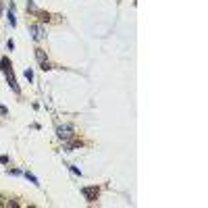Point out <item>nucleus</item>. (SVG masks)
I'll return each mask as SVG.
<instances>
[{"mask_svg": "<svg viewBox=\"0 0 208 208\" xmlns=\"http://www.w3.org/2000/svg\"><path fill=\"white\" fill-rule=\"evenodd\" d=\"M56 135H58L60 139H71V137H73V125L58 127V129H56Z\"/></svg>", "mask_w": 208, "mask_h": 208, "instance_id": "2", "label": "nucleus"}, {"mask_svg": "<svg viewBox=\"0 0 208 208\" xmlns=\"http://www.w3.org/2000/svg\"><path fill=\"white\" fill-rule=\"evenodd\" d=\"M42 71H50V69H52V65H50V63H48V60H44V63H42V67H40Z\"/></svg>", "mask_w": 208, "mask_h": 208, "instance_id": "10", "label": "nucleus"}, {"mask_svg": "<svg viewBox=\"0 0 208 208\" xmlns=\"http://www.w3.org/2000/svg\"><path fill=\"white\" fill-rule=\"evenodd\" d=\"M38 17H40V21H42V23H44V21H46V23L50 21V13H44V10H38Z\"/></svg>", "mask_w": 208, "mask_h": 208, "instance_id": "6", "label": "nucleus"}, {"mask_svg": "<svg viewBox=\"0 0 208 208\" xmlns=\"http://www.w3.org/2000/svg\"><path fill=\"white\" fill-rule=\"evenodd\" d=\"M25 77H27V79H29V81H31V79H34V73H31V71H29V69H27V71H25Z\"/></svg>", "mask_w": 208, "mask_h": 208, "instance_id": "12", "label": "nucleus"}, {"mask_svg": "<svg viewBox=\"0 0 208 208\" xmlns=\"http://www.w3.org/2000/svg\"><path fill=\"white\" fill-rule=\"evenodd\" d=\"M81 194L85 196V200H87V202H96V198H98L100 189H98L96 185H92V187H81Z\"/></svg>", "mask_w": 208, "mask_h": 208, "instance_id": "1", "label": "nucleus"}, {"mask_svg": "<svg viewBox=\"0 0 208 208\" xmlns=\"http://www.w3.org/2000/svg\"><path fill=\"white\" fill-rule=\"evenodd\" d=\"M27 179H29V181H31V183H36V185H38V179H36V177H34V175H31V173H27Z\"/></svg>", "mask_w": 208, "mask_h": 208, "instance_id": "11", "label": "nucleus"}, {"mask_svg": "<svg viewBox=\"0 0 208 208\" xmlns=\"http://www.w3.org/2000/svg\"><path fill=\"white\" fill-rule=\"evenodd\" d=\"M29 29H31V34H34V40H42V38H44V31H42V27H38V25H31Z\"/></svg>", "mask_w": 208, "mask_h": 208, "instance_id": "4", "label": "nucleus"}, {"mask_svg": "<svg viewBox=\"0 0 208 208\" xmlns=\"http://www.w3.org/2000/svg\"><path fill=\"white\" fill-rule=\"evenodd\" d=\"M79 146H81V142L75 139V142H69V144H67V150H75V148H79Z\"/></svg>", "mask_w": 208, "mask_h": 208, "instance_id": "7", "label": "nucleus"}, {"mask_svg": "<svg viewBox=\"0 0 208 208\" xmlns=\"http://www.w3.org/2000/svg\"><path fill=\"white\" fill-rule=\"evenodd\" d=\"M0 115H8V110H6V106H2V104H0Z\"/></svg>", "mask_w": 208, "mask_h": 208, "instance_id": "14", "label": "nucleus"}, {"mask_svg": "<svg viewBox=\"0 0 208 208\" xmlns=\"http://www.w3.org/2000/svg\"><path fill=\"white\" fill-rule=\"evenodd\" d=\"M8 23H10V25H13V27H15V25H17V19H15V15H13V10H10V13H8Z\"/></svg>", "mask_w": 208, "mask_h": 208, "instance_id": "9", "label": "nucleus"}, {"mask_svg": "<svg viewBox=\"0 0 208 208\" xmlns=\"http://www.w3.org/2000/svg\"><path fill=\"white\" fill-rule=\"evenodd\" d=\"M69 168H71V171H73V173H75V175H81V171H79V168H77V166H71V165H69Z\"/></svg>", "mask_w": 208, "mask_h": 208, "instance_id": "13", "label": "nucleus"}, {"mask_svg": "<svg viewBox=\"0 0 208 208\" xmlns=\"http://www.w3.org/2000/svg\"><path fill=\"white\" fill-rule=\"evenodd\" d=\"M0 15H2V2H0Z\"/></svg>", "mask_w": 208, "mask_h": 208, "instance_id": "15", "label": "nucleus"}, {"mask_svg": "<svg viewBox=\"0 0 208 208\" xmlns=\"http://www.w3.org/2000/svg\"><path fill=\"white\" fill-rule=\"evenodd\" d=\"M36 56H38V60H40V63H44V60H46V54H44V50H40V48L36 50Z\"/></svg>", "mask_w": 208, "mask_h": 208, "instance_id": "8", "label": "nucleus"}, {"mask_svg": "<svg viewBox=\"0 0 208 208\" xmlns=\"http://www.w3.org/2000/svg\"><path fill=\"white\" fill-rule=\"evenodd\" d=\"M0 69H2L4 73H10V60H8L6 56H2V58H0Z\"/></svg>", "mask_w": 208, "mask_h": 208, "instance_id": "5", "label": "nucleus"}, {"mask_svg": "<svg viewBox=\"0 0 208 208\" xmlns=\"http://www.w3.org/2000/svg\"><path fill=\"white\" fill-rule=\"evenodd\" d=\"M6 81H8V85H10V87H13L17 94L21 92V89H19V85H17V79H15V75H13V73H6Z\"/></svg>", "mask_w": 208, "mask_h": 208, "instance_id": "3", "label": "nucleus"}]
</instances>
